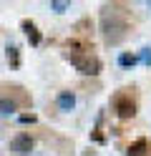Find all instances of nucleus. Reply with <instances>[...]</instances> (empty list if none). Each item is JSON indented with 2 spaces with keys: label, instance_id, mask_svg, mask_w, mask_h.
<instances>
[{
  "label": "nucleus",
  "instance_id": "1",
  "mask_svg": "<svg viewBox=\"0 0 151 156\" xmlns=\"http://www.w3.org/2000/svg\"><path fill=\"white\" fill-rule=\"evenodd\" d=\"M128 30V20L124 18V13L116 10L113 5H103L101 10V33H103V41L108 45H116L126 38Z\"/></svg>",
  "mask_w": 151,
  "mask_h": 156
},
{
  "label": "nucleus",
  "instance_id": "2",
  "mask_svg": "<svg viewBox=\"0 0 151 156\" xmlns=\"http://www.w3.org/2000/svg\"><path fill=\"white\" fill-rule=\"evenodd\" d=\"M68 61L76 66L78 73H83V76H98V73H101V61H98L96 55H91V53H83V55H68Z\"/></svg>",
  "mask_w": 151,
  "mask_h": 156
},
{
  "label": "nucleus",
  "instance_id": "3",
  "mask_svg": "<svg viewBox=\"0 0 151 156\" xmlns=\"http://www.w3.org/2000/svg\"><path fill=\"white\" fill-rule=\"evenodd\" d=\"M113 111L118 113V119L136 116V101L131 98V93H116L113 96Z\"/></svg>",
  "mask_w": 151,
  "mask_h": 156
},
{
  "label": "nucleus",
  "instance_id": "4",
  "mask_svg": "<svg viewBox=\"0 0 151 156\" xmlns=\"http://www.w3.org/2000/svg\"><path fill=\"white\" fill-rule=\"evenodd\" d=\"M10 151L15 156H25L33 151V139H30V133H18L13 141H10Z\"/></svg>",
  "mask_w": 151,
  "mask_h": 156
},
{
  "label": "nucleus",
  "instance_id": "5",
  "mask_svg": "<svg viewBox=\"0 0 151 156\" xmlns=\"http://www.w3.org/2000/svg\"><path fill=\"white\" fill-rule=\"evenodd\" d=\"M20 25H23V30H25V35H28L30 45H40V33H38L35 23H33V20H23Z\"/></svg>",
  "mask_w": 151,
  "mask_h": 156
},
{
  "label": "nucleus",
  "instance_id": "6",
  "mask_svg": "<svg viewBox=\"0 0 151 156\" xmlns=\"http://www.w3.org/2000/svg\"><path fill=\"white\" fill-rule=\"evenodd\" d=\"M149 154V141L146 139H138V141H134L128 146V151H126V156H146Z\"/></svg>",
  "mask_w": 151,
  "mask_h": 156
},
{
  "label": "nucleus",
  "instance_id": "7",
  "mask_svg": "<svg viewBox=\"0 0 151 156\" xmlns=\"http://www.w3.org/2000/svg\"><path fill=\"white\" fill-rule=\"evenodd\" d=\"M73 106H76V96L70 91H63L58 96V108L60 111H73Z\"/></svg>",
  "mask_w": 151,
  "mask_h": 156
},
{
  "label": "nucleus",
  "instance_id": "8",
  "mask_svg": "<svg viewBox=\"0 0 151 156\" xmlns=\"http://www.w3.org/2000/svg\"><path fill=\"white\" fill-rule=\"evenodd\" d=\"M5 55H8V63L13 66V68L20 66V53H18V48H15V45H8V53H5Z\"/></svg>",
  "mask_w": 151,
  "mask_h": 156
},
{
  "label": "nucleus",
  "instance_id": "9",
  "mask_svg": "<svg viewBox=\"0 0 151 156\" xmlns=\"http://www.w3.org/2000/svg\"><path fill=\"white\" fill-rule=\"evenodd\" d=\"M13 111H15V101L0 98V113H13Z\"/></svg>",
  "mask_w": 151,
  "mask_h": 156
},
{
  "label": "nucleus",
  "instance_id": "10",
  "mask_svg": "<svg viewBox=\"0 0 151 156\" xmlns=\"http://www.w3.org/2000/svg\"><path fill=\"white\" fill-rule=\"evenodd\" d=\"M118 63L124 66V68H128V66H134V63H136V55H131V53H121V55H118Z\"/></svg>",
  "mask_w": 151,
  "mask_h": 156
},
{
  "label": "nucleus",
  "instance_id": "11",
  "mask_svg": "<svg viewBox=\"0 0 151 156\" xmlns=\"http://www.w3.org/2000/svg\"><path fill=\"white\" fill-rule=\"evenodd\" d=\"M50 8H53L56 13H66L70 5H68V3H60V0H53V3H50Z\"/></svg>",
  "mask_w": 151,
  "mask_h": 156
},
{
  "label": "nucleus",
  "instance_id": "12",
  "mask_svg": "<svg viewBox=\"0 0 151 156\" xmlns=\"http://www.w3.org/2000/svg\"><path fill=\"white\" fill-rule=\"evenodd\" d=\"M141 63L151 66V48H144V51H141Z\"/></svg>",
  "mask_w": 151,
  "mask_h": 156
},
{
  "label": "nucleus",
  "instance_id": "13",
  "mask_svg": "<svg viewBox=\"0 0 151 156\" xmlns=\"http://www.w3.org/2000/svg\"><path fill=\"white\" fill-rule=\"evenodd\" d=\"M33 121H35L33 113H23V116H20V123H33Z\"/></svg>",
  "mask_w": 151,
  "mask_h": 156
},
{
  "label": "nucleus",
  "instance_id": "14",
  "mask_svg": "<svg viewBox=\"0 0 151 156\" xmlns=\"http://www.w3.org/2000/svg\"><path fill=\"white\" fill-rule=\"evenodd\" d=\"M149 8H151V3H149Z\"/></svg>",
  "mask_w": 151,
  "mask_h": 156
}]
</instances>
